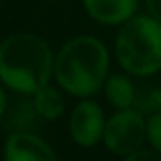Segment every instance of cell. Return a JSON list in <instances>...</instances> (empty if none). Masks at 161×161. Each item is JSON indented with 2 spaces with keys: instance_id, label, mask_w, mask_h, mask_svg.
Here are the masks:
<instances>
[{
  "instance_id": "obj_15",
  "label": "cell",
  "mask_w": 161,
  "mask_h": 161,
  "mask_svg": "<svg viewBox=\"0 0 161 161\" xmlns=\"http://www.w3.org/2000/svg\"><path fill=\"white\" fill-rule=\"evenodd\" d=\"M6 106H8V97H6L4 86L0 84V119H2V116H4V112H6Z\"/></svg>"
},
{
  "instance_id": "obj_3",
  "label": "cell",
  "mask_w": 161,
  "mask_h": 161,
  "mask_svg": "<svg viewBox=\"0 0 161 161\" xmlns=\"http://www.w3.org/2000/svg\"><path fill=\"white\" fill-rule=\"evenodd\" d=\"M114 55L129 76L150 78L161 72V23L148 14H135L118 27Z\"/></svg>"
},
{
  "instance_id": "obj_7",
  "label": "cell",
  "mask_w": 161,
  "mask_h": 161,
  "mask_svg": "<svg viewBox=\"0 0 161 161\" xmlns=\"http://www.w3.org/2000/svg\"><path fill=\"white\" fill-rule=\"evenodd\" d=\"M82 6L87 17L104 27H119L138 14V0H82Z\"/></svg>"
},
{
  "instance_id": "obj_5",
  "label": "cell",
  "mask_w": 161,
  "mask_h": 161,
  "mask_svg": "<svg viewBox=\"0 0 161 161\" xmlns=\"http://www.w3.org/2000/svg\"><path fill=\"white\" fill-rule=\"evenodd\" d=\"M106 118L99 103H95L91 97L82 99L70 112L68 118V131L72 140L78 146L91 148L103 140Z\"/></svg>"
},
{
  "instance_id": "obj_13",
  "label": "cell",
  "mask_w": 161,
  "mask_h": 161,
  "mask_svg": "<svg viewBox=\"0 0 161 161\" xmlns=\"http://www.w3.org/2000/svg\"><path fill=\"white\" fill-rule=\"evenodd\" d=\"M121 161H161V153L152 148H140V150L125 155Z\"/></svg>"
},
{
  "instance_id": "obj_12",
  "label": "cell",
  "mask_w": 161,
  "mask_h": 161,
  "mask_svg": "<svg viewBox=\"0 0 161 161\" xmlns=\"http://www.w3.org/2000/svg\"><path fill=\"white\" fill-rule=\"evenodd\" d=\"M146 140L150 148L161 153V114H153L146 118Z\"/></svg>"
},
{
  "instance_id": "obj_14",
  "label": "cell",
  "mask_w": 161,
  "mask_h": 161,
  "mask_svg": "<svg viewBox=\"0 0 161 161\" xmlns=\"http://www.w3.org/2000/svg\"><path fill=\"white\" fill-rule=\"evenodd\" d=\"M146 14L161 23V0H144Z\"/></svg>"
},
{
  "instance_id": "obj_9",
  "label": "cell",
  "mask_w": 161,
  "mask_h": 161,
  "mask_svg": "<svg viewBox=\"0 0 161 161\" xmlns=\"http://www.w3.org/2000/svg\"><path fill=\"white\" fill-rule=\"evenodd\" d=\"M103 93L116 110H125L135 106L138 89L127 72H116V74H108L103 86Z\"/></svg>"
},
{
  "instance_id": "obj_6",
  "label": "cell",
  "mask_w": 161,
  "mask_h": 161,
  "mask_svg": "<svg viewBox=\"0 0 161 161\" xmlns=\"http://www.w3.org/2000/svg\"><path fill=\"white\" fill-rule=\"evenodd\" d=\"M4 161H59L49 142L34 131L10 133L4 144Z\"/></svg>"
},
{
  "instance_id": "obj_8",
  "label": "cell",
  "mask_w": 161,
  "mask_h": 161,
  "mask_svg": "<svg viewBox=\"0 0 161 161\" xmlns=\"http://www.w3.org/2000/svg\"><path fill=\"white\" fill-rule=\"evenodd\" d=\"M2 118H4V127L10 133L34 131L40 123V116L34 108L32 95H19L12 104L8 103Z\"/></svg>"
},
{
  "instance_id": "obj_4",
  "label": "cell",
  "mask_w": 161,
  "mask_h": 161,
  "mask_svg": "<svg viewBox=\"0 0 161 161\" xmlns=\"http://www.w3.org/2000/svg\"><path fill=\"white\" fill-rule=\"evenodd\" d=\"M103 142L114 155L125 157L142 148L146 142V116L135 106L116 110L104 125Z\"/></svg>"
},
{
  "instance_id": "obj_1",
  "label": "cell",
  "mask_w": 161,
  "mask_h": 161,
  "mask_svg": "<svg viewBox=\"0 0 161 161\" xmlns=\"http://www.w3.org/2000/svg\"><path fill=\"white\" fill-rule=\"evenodd\" d=\"M110 74V51L93 34H78L66 40L53 57V80L78 99H89L103 91Z\"/></svg>"
},
{
  "instance_id": "obj_10",
  "label": "cell",
  "mask_w": 161,
  "mask_h": 161,
  "mask_svg": "<svg viewBox=\"0 0 161 161\" xmlns=\"http://www.w3.org/2000/svg\"><path fill=\"white\" fill-rule=\"evenodd\" d=\"M32 103H34V108H36L40 119H44V121H55L64 112L63 93L55 86H51V84L40 87L32 95Z\"/></svg>"
},
{
  "instance_id": "obj_11",
  "label": "cell",
  "mask_w": 161,
  "mask_h": 161,
  "mask_svg": "<svg viewBox=\"0 0 161 161\" xmlns=\"http://www.w3.org/2000/svg\"><path fill=\"white\" fill-rule=\"evenodd\" d=\"M135 108L138 112H142L144 116L161 114V86H153L144 91H138Z\"/></svg>"
},
{
  "instance_id": "obj_2",
  "label": "cell",
  "mask_w": 161,
  "mask_h": 161,
  "mask_svg": "<svg viewBox=\"0 0 161 161\" xmlns=\"http://www.w3.org/2000/svg\"><path fill=\"white\" fill-rule=\"evenodd\" d=\"M53 49L34 32H15L0 42V84L17 95H34L53 78Z\"/></svg>"
}]
</instances>
